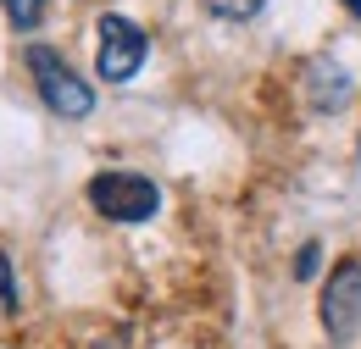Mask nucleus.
<instances>
[{
    "label": "nucleus",
    "instance_id": "nucleus-1",
    "mask_svg": "<svg viewBox=\"0 0 361 349\" xmlns=\"http://www.w3.org/2000/svg\"><path fill=\"white\" fill-rule=\"evenodd\" d=\"M28 72H34V89L45 100V111H56L61 122H84L94 111V89L50 50V44H28Z\"/></svg>",
    "mask_w": 361,
    "mask_h": 349
},
{
    "label": "nucleus",
    "instance_id": "nucleus-9",
    "mask_svg": "<svg viewBox=\"0 0 361 349\" xmlns=\"http://www.w3.org/2000/svg\"><path fill=\"white\" fill-rule=\"evenodd\" d=\"M94 349H106V338H100V344H94ZM111 349H123V338H111Z\"/></svg>",
    "mask_w": 361,
    "mask_h": 349
},
{
    "label": "nucleus",
    "instance_id": "nucleus-6",
    "mask_svg": "<svg viewBox=\"0 0 361 349\" xmlns=\"http://www.w3.org/2000/svg\"><path fill=\"white\" fill-rule=\"evenodd\" d=\"M212 6V17H228V23H245V17H256L267 0H206Z\"/></svg>",
    "mask_w": 361,
    "mask_h": 349
},
{
    "label": "nucleus",
    "instance_id": "nucleus-5",
    "mask_svg": "<svg viewBox=\"0 0 361 349\" xmlns=\"http://www.w3.org/2000/svg\"><path fill=\"white\" fill-rule=\"evenodd\" d=\"M0 6H6V17H11L17 34H34L45 23V0H0Z\"/></svg>",
    "mask_w": 361,
    "mask_h": 349
},
{
    "label": "nucleus",
    "instance_id": "nucleus-2",
    "mask_svg": "<svg viewBox=\"0 0 361 349\" xmlns=\"http://www.w3.org/2000/svg\"><path fill=\"white\" fill-rule=\"evenodd\" d=\"M90 205L111 222H150L161 211V189L139 172H100L90 177Z\"/></svg>",
    "mask_w": 361,
    "mask_h": 349
},
{
    "label": "nucleus",
    "instance_id": "nucleus-8",
    "mask_svg": "<svg viewBox=\"0 0 361 349\" xmlns=\"http://www.w3.org/2000/svg\"><path fill=\"white\" fill-rule=\"evenodd\" d=\"M317 255H322V250L306 244V250H300V261H295V277H312V272H317Z\"/></svg>",
    "mask_w": 361,
    "mask_h": 349
},
{
    "label": "nucleus",
    "instance_id": "nucleus-3",
    "mask_svg": "<svg viewBox=\"0 0 361 349\" xmlns=\"http://www.w3.org/2000/svg\"><path fill=\"white\" fill-rule=\"evenodd\" d=\"M94 34H100V44H94V72L106 84H128L139 72V61H145V28L111 11V17L94 23Z\"/></svg>",
    "mask_w": 361,
    "mask_h": 349
},
{
    "label": "nucleus",
    "instance_id": "nucleus-4",
    "mask_svg": "<svg viewBox=\"0 0 361 349\" xmlns=\"http://www.w3.org/2000/svg\"><path fill=\"white\" fill-rule=\"evenodd\" d=\"M322 327H328V338L334 344H350L361 327V261L334 266V277H328V288H322Z\"/></svg>",
    "mask_w": 361,
    "mask_h": 349
},
{
    "label": "nucleus",
    "instance_id": "nucleus-7",
    "mask_svg": "<svg viewBox=\"0 0 361 349\" xmlns=\"http://www.w3.org/2000/svg\"><path fill=\"white\" fill-rule=\"evenodd\" d=\"M23 300H17V283H11V261L0 255V310H17Z\"/></svg>",
    "mask_w": 361,
    "mask_h": 349
},
{
    "label": "nucleus",
    "instance_id": "nucleus-10",
    "mask_svg": "<svg viewBox=\"0 0 361 349\" xmlns=\"http://www.w3.org/2000/svg\"><path fill=\"white\" fill-rule=\"evenodd\" d=\"M345 6H350V11H356V17H361V0H345Z\"/></svg>",
    "mask_w": 361,
    "mask_h": 349
}]
</instances>
